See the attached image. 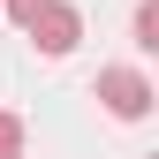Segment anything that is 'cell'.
Masks as SVG:
<instances>
[{
  "instance_id": "3",
  "label": "cell",
  "mask_w": 159,
  "mask_h": 159,
  "mask_svg": "<svg viewBox=\"0 0 159 159\" xmlns=\"http://www.w3.org/2000/svg\"><path fill=\"white\" fill-rule=\"evenodd\" d=\"M0 159H23V114H0Z\"/></svg>"
},
{
  "instance_id": "4",
  "label": "cell",
  "mask_w": 159,
  "mask_h": 159,
  "mask_svg": "<svg viewBox=\"0 0 159 159\" xmlns=\"http://www.w3.org/2000/svg\"><path fill=\"white\" fill-rule=\"evenodd\" d=\"M136 46H144V53L159 46V8H152V0H144V8H136Z\"/></svg>"
},
{
  "instance_id": "5",
  "label": "cell",
  "mask_w": 159,
  "mask_h": 159,
  "mask_svg": "<svg viewBox=\"0 0 159 159\" xmlns=\"http://www.w3.org/2000/svg\"><path fill=\"white\" fill-rule=\"evenodd\" d=\"M0 8H8V15H15V23H23V30H30V23H38V15H46V8H53V0H0Z\"/></svg>"
},
{
  "instance_id": "2",
  "label": "cell",
  "mask_w": 159,
  "mask_h": 159,
  "mask_svg": "<svg viewBox=\"0 0 159 159\" xmlns=\"http://www.w3.org/2000/svg\"><path fill=\"white\" fill-rule=\"evenodd\" d=\"M76 38H84V15H76L68 0H53V8H46V15L30 23V46L46 53V61H61V53H76Z\"/></svg>"
},
{
  "instance_id": "1",
  "label": "cell",
  "mask_w": 159,
  "mask_h": 159,
  "mask_svg": "<svg viewBox=\"0 0 159 159\" xmlns=\"http://www.w3.org/2000/svg\"><path fill=\"white\" fill-rule=\"evenodd\" d=\"M152 98H159V91H152L144 68H98V106H106L114 121H144Z\"/></svg>"
}]
</instances>
